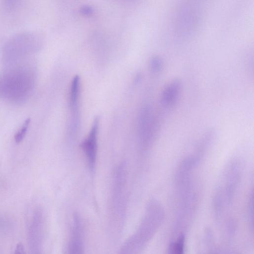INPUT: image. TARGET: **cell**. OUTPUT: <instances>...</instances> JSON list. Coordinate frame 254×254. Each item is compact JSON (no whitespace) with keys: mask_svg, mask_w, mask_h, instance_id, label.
I'll use <instances>...</instances> for the list:
<instances>
[{"mask_svg":"<svg viewBox=\"0 0 254 254\" xmlns=\"http://www.w3.org/2000/svg\"><path fill=\"white\" fill-rule=\"evenodd\" d=\"M242 160L237 157L231 159L225 165L214 189L213 202L219 210L229 205L240 188L243 176Z\"/></svg>","mask_w":254,"mask_h":254,"instance_id":"obj_1","label":"cell"},{"mask_svg":"<svg viewBox=\"0 0 254 254\" xmlns=\"http://www.w3.org/2000/svg\"><path fill=\"white\" fill-rule=\"evenodd\" d=\"M28 66H17L0 75V96L23 100L34 85V72Z\"/></svg>","mask_w":254,"mask_h":254,"instance_id":"obj_2","label":"cell"},{"mask_svg":"<svg viewBox=\"0 0 254 254\" xmlns=\"http://www.w3.org/2000/svg\"><path fill=\"white\" fill-rule=\"evenodd\" d=\"M152 106L144 105L138 116L137 131L141 149L146 152L153 145L156 136L158 123Z\"/></svg>","mask_w":254,"mask_h":254,"instance_id":"obj_3","label":"cell"},{"mask_svg":"<svg viewBox=\"0 0 254 254\" xmlns=\"http://www.w3.org/2000/svg\"><path fill=\"white\" fill-rule=\"evenodd\" d=\"M99 127V118L96 117L93 122L88 134L80 144L89 168L92 172L94 171L96 164Z\"/></svg>","mask_w":254,"mask_h":254,"instance_id":"obj_4","label":"cell"},{"mask_svg":"<svg viewBox=\"0 0 254 254\" xmlns=\"http://www.w3.org/2000/svg\"><path fill=\"white\" fill-rule=\"evenodd\" d=\"M78 215L73 217L68 245V254H84L83 229Z\"/></svg>","mask_w":254,"mask_h":254,"instance_id":"obj_5","label":"cell"},{"mask_svg":"<svg viewBox=\"0 0 254 254\" xmlns=\"http://www.w3.org/2000/svg\"><path fill=\"white\" fill-rule=\"evenodd\" d=\"M182 89L181 81L174 79L163 88L160 96V104L164 109L169 110L174 107L177 103Z\"/></svg>","mask_w":254,"mask_h":254,"instance_id":"obj_6","label":"cell"},{"mask_svg":"<svg viewBox=\"0 0 254 254\" xmlns=\"http://www.w3.org/2000/svg\"><path fill=\"white\" fill-rule=\"evenodd\" d=\"M80 78L78 75H76L73 78L70 87V106L73 111H76L78 100Z\"/></svg>","mask_w":254,"mask_h":254,"instance_id":"obj_7","label":"cell"},{"mask_svg":"<svg viewBox=\"0 0 254 254\" xmlns=\"http://www.w3.org/2000/svg\"><path fill=\"white\" fill-rule=\"evenodd\" d=\"M185 238L181 236L170 246L168 254H184Z\"/></svg>","mask_w":254,"mask_h":254,"instance_id":"obj_8","label":"cell"},{"mask_svg":"<svg viewBox=\"0 0 254 254\" xmlns=\"http://www.w3.org/2000/svg\"><path fill=\"white\" fill-rule=\"evenodd\" d=\"M149 67L154 73H158L161 71L163 67L162 58L157 56L152 57L149 61Z\"/></svg>","mask_w":254,"mask_h":254,"instance_id":"obj_9","label":"cell"},{"mask_svg":"<svg viewBox=\"0 0 254 254\" xmlns=\"http://www.w3.org/2000/svg\"><path fill=\"white\" fill-rule=\"evenodd\" d=\"M29 123L30 120L29 119H27L20 129L15 134L14 139L16 142L19 143L23 140L27 131Z\"/></svg>","mask_w":254,"mask_h":254,"instance_id":"obj_10","label":"cell"},{"mask_svg":"<svg viewBox=\"0 0 254 254\" xmlns=\"http://www.w3.org/2000/svg\"><path fill=\"white\" fill-rule=\"evenodd\" d=\"M80 11L83 15H88L93 13V10L92 7L89 5H84L80 8Z\"/></svg>","mask_w":254,"mask_h":254,"instance_id":"obj_11","label":"cell"},{"mask_svg":"<svg viewBox=\"0 0 254 254\" xmlns=\"http://www.w3.org/2000/svg\"><path fill=\"white\" fill-rule=\"evenodd\" d=\"M14 254H26L23 245L19 243L16 247Z\"/></svg>","mask_w":254,"mask_h":254,"instance_id":"obj_12","label":"cell"}]
</instances>
